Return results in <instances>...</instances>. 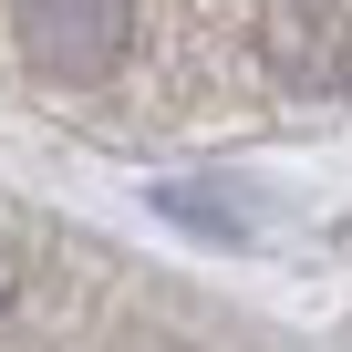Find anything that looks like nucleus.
Here are the masks:
<instances>
[{"mask_svg":"<svg viewBox=\"0 0 352 352\" xmlns=\"http://www.w3.org/2000/svg\"><path fill=\"white\" fill-rule=\"evenodd\" d=\"M11 32L52 83H104L135 42V0H21Z\"/></svg>","mask_w":352,"mask_h":352,"instance_id":"f257e3e1","label":"nucleus"},{"mask_svg":"<svg viewBox=\"0 0 352 352\" xmlns=\"http://www.w3.org/2000/svg\"><path fill=\"white\" fill-rule=\"evenodd\" d=\"M270 73L300 83V94L352 83V11H331V0H280L270 11Z\"/></svg>","mask_w":352,"mask_h":352,"instance_id":"f03ea898","label":"nucleus"}]
</instances>
